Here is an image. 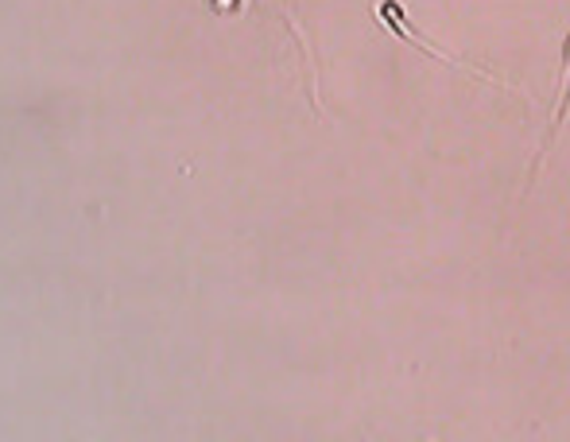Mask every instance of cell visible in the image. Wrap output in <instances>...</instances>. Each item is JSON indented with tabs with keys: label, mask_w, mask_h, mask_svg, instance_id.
Segmentation results:
<instances>
[{
	"label": "cell",
	"mask_w": 570,
	"mask_h": 442,
	"mask_svg": "<svg viewBox=\"0 0 570 442\" xmlns=\"http://www.w3.org/2000/svg\"><path fill=\"white\" fill-rule=\"evenodd\" d=\"M373 12H376V20H381L384 28L392 31V36H400V39H407V43L423 47V51H428V55H435V59H439V62H446V67L462 70V75H473V78H485V82H493V86H504V90H509V94H520L517 86H509L501 75H489V70L470 67V62H458V59H451V55H446V51H439L435 43H428V39H423L420 31L412 28V20H407V16H404V8H400L396 0H376V4H373Z\"/></svg>",
	"instance_id": "1"
},
{
	"label": "cell",
	"mask_w": 570,
	"mask_h": 442,
	"mask_svg": "<svg viewBox=\"0 0 570 442\" xmlns=\"http://www.w3.org/2000/svg\"><path fill=\"white\" fill-rule=\"evenodd\" d=\"M563 62L570 67V39L563 43ZM567 117H570V78L563 82V90H559V106L556 112H551V128H548V136H543V144H540V156H535V167H532V179L540 175V164H543V156L551 151V144H556V136H559V128L567 125Z\"/></svg>",
	"instance_id": "2"
}]
</instances>
